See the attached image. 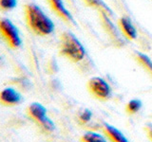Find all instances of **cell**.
I'll return each mask as SVG.
<instances>
[{"label":"cell","instance_id":"1","mask_svg":"<svg viewBox=\"0 0 152 142\" xmlns=\"http://www.w3.org/2000/svg\"><path fill=\"white\" fill-rule=\"evenodd\" d=\"M26 13L28 26L37 34L46 35L53 31V23L35 5H28Z\"/></svg>","mask_w":152,"mask_h":142},{"label":"cell","instance_id":"2","mask_svg":"<svg viewBox=\"0 0 152 142\" xmlns=\"http://www.w3.org/2000/svg\"><path fill=\"white\" fill-rule=\"evenodd\" d=\"M60 52L62 55L68 57L74 62L82 60L85 56V49L81 43L71 34L66 32L61 37Z\"/></svg>","mask_w":152,"mask_h":142},{"label":"cell","instance_id":"3","mask_svg":"<svg viewBox=\"0 0 152 142\" xmlns=\"http://www.w3.org/2000/svg\"><path fill=\"white\" fill-rule=\"evenodd\" d=\"M1 28L2 35L6 38L10 46L12 47L20 46L21 40L20 37H19L18 31L11 21L7 20V19H3L1 21V28Z\"/></svg>","mask_w":152,"mask_h":142},{"label":"cell","instance_id":"4","mask_svg":"<svg viewBox=\"0 0 152 142\" xmlns=\"http://www.w3.org/2000/svg\"><path fill=\"white\" fill-rule=\"evenodd\" d=\"M88 88L90 92L98 99H106L110 96V87L101 78H92L88 83Z\"/></svg>","mask_w":152,"mask_h":142},{"label":"cell","instance_id":"5","mask_svg":"<svg viewBox=\"0 0 152 142\" xmlns=\"http://www.w3.org/2000/svg\"><path fill=\"white\" fill-rule=\"evenodd\" d=\"M28 114H30V116L33 118V120L40 122L41 124H43L48 118L46 116L45 107L42 106L40 103H37V102L32 103L31 105L28 107Z\"/></svg>","mask_w":152,"mask_h":142},{"label":"cell","instance_id":"6","mask_svg":"<svg viewBox=\"0 0 152 142\" xmlns=\"http://www.w3.org/2000/svg\"><path fill=\"white\" fill-rule=\"evenodd\" d=\"M20 101H21L20 94L17 93L12 88H6L1 93V101L5 104L12 105V104L18 103Z\"/></svg>","mask_w":152,"mask_h":142},{"label":"cell","instance_id":"7","mask_svg":"<svg viewBox=\"0 0 152 142\" xmlns=\"http://www.w3.org/2000/svg\"><path fill=\"white\" fill-rule=\"evenodd\" d=\"M49 2L51 5L52 9H53L60 16H62L69 21H72V16H71L70 13L66 11V9L65 8L62 0H49Z\"/></svg>","mask_w":152,"mask_h":142},{"label":"cell","instance_id":"8","mask_svg":"<svg viewBox=\"0 0 152 142\" xmlns=\"http://www.w3.org/2000/svg\"><path fill=\"white\" fill-rule=\"evenodd\" d=\"M121 26L124 32L126 33V35L129 38V39H134L136 37V30L133 27L131 22L126 18H122L121 19Z\"/></svg>","mask_w":152,"mask_h":142},{"label":"cell","instance_id":"9","mask_svg":"<svg viewBox=\"0 0 152 142\" xmlns=\"http://www.w3.org/2000/svg\"><path fill=\"white\" fill-rule=\"evenodd\" d=\"M106 133L107 134V135L114 141H122V142L127 141V139L124 136V135L120 131L110 125H107V124L106 125Z\"/></svg>","mask_w":152,"mask_h":142},{"label":"cell","instance_id":"10","mask_svg":"<svg viewBox=\"0 0 152 142\" xmlns=\"http://www.w3.org/2000/svg\"><path fill=\"white\" fill-rule=\"evenodd\" d=\"M82 140L84 141H89V142H104L106 139L101 135H98L96 133H87L83 137Z\"/></svg>","mask_w":152,"mask_h":142},{"label":"cell","instance_id":"11","mask_svg":"<svg viewBox=\"0 0 152 142\" xmlns=\"http://www.w3.org/2000/svg\"><path fill=\"white\" fill-rule=\"evenodd\" d=\"M141 106H142V103L139 99H132V101L128 102L126 110L128 113L133 114V113H136L137 111H139Z\"/></svg>","mask_w":152,"mask_h":142},{"label":"cell","instance_id":"12","mask_svg":"<svg viewBox=\"0 0 152 142\" xmlns=\"http://www.w3.org/2000/svg\"><path fill=\"white\" fill-rule=\"evenodd\" d=\"M138 56H139V59L144 64L147 68H148L150 71H152V62L150 61V59L145 54H142V53H138Z\"/></svg>","mask_w":152,"mask_h":142},{"label":"cell","instance_id":"13","mask_svg":"<svg viewBox=\"0 0 152 142\" xmlns=\"http://www.w3.org/2000/svg\"><path fill=\"white\" fill-rule=\"evenodd\" d=\"M1 6L4 9H12L16 6V0H1Z\"/></svg>","mask_w":152,"mask_h":142},{"label":"cell","instance_id":"14","mask_svg":"<svg viewBox=\"0 0 152 142\" xmlns=\"http://www.w3.org/2000/svg\"><path fill=\"white\" fill-rule=\"evenodd\" d=\"M91 116H92V114L89 110H85L82 115L80 116V120L82 122H88L90 118H91Z\"/></svg>","mask_w":152,"mask_h":142},{"label":"cell","instance_id":"15","mask_svg":"<svg viewBox=\"0 0 152 142\" xmlns=\"http://www.w3.org/2000/svg\"><path fill=\"white\" fill-rule=\"evenodd\" d=\"M148 134H149L150 138L152 139V128H149V129H148Z\"/></svg>","mask_w":152,"mask_h":142}]
</instances>
